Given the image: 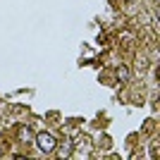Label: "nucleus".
<instances>
[{
    "label": "nucleus",
    "mask_w": 160,
    "mask_h": 160,
    "mask_svg": "<svg viewBox=\"0 0 160 160\" xmlns=\"http://www.w3.org/2000/svg\"><path fill=\"white\" fill-rule=\"evenodd\" d=\"M36 143L41 146L43 153H53V151H55V136H53V134H48V132H38V134H36Z\"/></svg>",
    "instance_id": "f257e3e1"
},
{
    "label": "nucleus",
    "mask_w": 160,
    "mask_h": 160,
    "mask_svg": "<svg viewBox=\"0 0 160 160\" xmlns=\"http://www.w3.org/2000/svg\"><path fill=\"white\" fill-rule=\"evenodd\" d=\"M117 77H120V81H127L129 79V69L127 67H120V69H117Z\"/></svg>",
    "instance_id": "f03ea898"
},
{
    "label": "nucleus",
    "mask_w": 160,
    "mask_h": 160,
    "mask_svg": "<svg viewBox=\"0 0 160 160\" xmlns=\"http://www.w3.org/2000/svg\"><path fill=\"white\" fill-rule=\"evenodd\" d=\"M19 136H22V141H29V139H31V136H29V129H22Z\"/></svg>",
    "instance_id": "7ed1b4c3"
}]
</instances>
